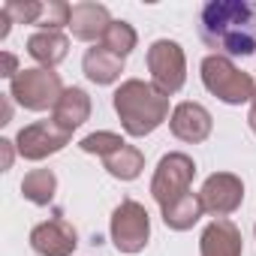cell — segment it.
<instances>
[{
  "label": "cell",
  "mask_w": 256,
  "mask_h": 256,
  "mask_svg": "<svg viewBox=\"0 0 256 256\" xmlns=\"http://www.w3.org/2000/svg\"><path fill=\"white\" fill-rule=\"evenodd\" d=\"M202 214H205L202 199L196 193H187L184 199H178L169 208H163V223L169 229H175V232H187V229H193V223H199Z\"/></svg>",
  "instance_id": "cell-18"
},
{
  "label": "cell",
  "mask_w": 256,
  "mask_h": 256,
  "mask_svg": "<svg viewBox=\"0 0 256 256\" xmlns=\"http://www.w3.org/2000/svg\"><path fill=\"white\" fill-rule=\"evenodd\" d=\"M54 190H58V178L52 169H34L22 181V196L34 205H48L54 199Z\"/></svg>",
  "instance_id": "cell-19"
},
{
  "label": "cell",
  "mask_w": 256,
  "mask_h": 256,
  "mask_svg": "<svg viewBox=\"0 0 256 256\" xmlns=\"http://www.w3.org/2000/svg\"><path fill=\"white\" fill-rule=\"evenodd\" d=\"M114 112L120 118V126L126 130V136L142 139V136L154 133L169 118V96L160 94L151 82L126 78L114 90Z\"/></svg>",
  "instance_id": "cell-2"
},
{
  "label": "cell",
  "mask_w": 256,
  "mask_h": 256,
  "mask_svg": "<svg viewBox=\"0 0 256 256\" xmlns=\"http://www.w3.org/2000/svg\"><path fill=\"white\" fill-rule=\"evenodd\" d=\"M199 199H202V208L208 214L229 217L244 202V181L232 172H214V175L205 178V184L199 190Z\"/></svg>",
  "instance_id": "cell-9"
},
{
  "label": "cell",
  "mask_w": 256,
  "mask_h": 256,
  "mask_svg": "<svg viewBox=\"0 0 256 256\" xmlns=\"http://www.w3.org/2000/svg\"><path fill=\"white\" fill-rule=\"evenodd\" d=\"M211 112L199 102H178L172 108V118H169V130L175 139L181 142H190V145H199L211 136Z\"/></svg>",
  "instance_id": "cell-11"
},
{
  "label": "cell",
  "mask_w": 256,
  "mask_h": 256,
  "mask_svg": "<svg viewBox=\"0 0 256 256\" xmlns=\"http://www.w3.org/2000/svg\"><path fill=\"white\" fill-rule=\"evenodd\" d=\"M253 232H256V226H253Z\"/></svg>",
  "instance_id": "cell-29"
},
{
  "label": "cell",
  "mask_w": 256,
  "mask_h": 256,
  "mask_svg": "<svg viewBox=\"0 0 256 256\" xmlns=\"http://www.w3.org/2000/svg\"><path fill=\"white\" fill-rule=\"evenodd\" d=\"M10 114H12V106H10V94L4 100V124H10Z\"/></svg>",
  "instance_id": "cell-28"
},
{
  "label": "cell",
  "mask_w": 256,
  "mask_h": 256,
  "mask_svg": "<svg viewBox=\"0 0 256 256\" xmlns=\"http://www.w3.org/2000/svg\"><path fill=\"white\" fill-rule=\"evenodd\" d=\"M247 124H250V130H253V136H256V94H253V100H250V112H247Z\"/></svg>",
  "instance_id": "cell-27"
},
{
  "label": "cell",
  "mask_w": 256,
  "mask_h": 256,
  "mask_svg": "<svg viewBox=\"0 0 256 256\" xmlns=\"http://www.w3.org/2000/svg\"><path fill=\"white\" fill-rule=\"evenodd\" d=\"M148 70H151V84L172 96L184 88L187 82V60H184V48L175 40H157L148 48Z\"/></svg>",
  "instance_id": "cell-6"
},
{
  "label": "cell",
  "mask_w": 256,
  "mask_h": 256,
  "mask_svg": "<svg viewBox=\"0 0 256 256\" xmlns=\"http://www.w3.org/2000/svg\"><path fill=\"white\" fill-rule=\"evenodd\" d=\"M30 247L40 256H72V250L78 247V232L72 229V223H66L60 214L34 226L30 232Z\"/></svg>",
  "instance_id": "cell-10"
},
{
  "label": "cell",
  "mask_w": 256,
  "mask_h": 256,
  "mask_svg": "<svg viewBox=\"0 0 256 256\" xmlns=\"http://www.w3.org/2000/svg\"><path fill=\"white\" fill-rule=\"evenodd\" d=\"M70 52V40L60 30H40L34 36H28V54L42 64L46 70H54Z\"/></svg>",
  "instance_id": "cell-16"
},
{
  "label": "cell",
  "mask_w": 256,
  "mask_h": 256,
  "mask_svg": "<svg viewBox=\"0 0 256 256\" xmlns=\"http://www.w3.org/2000/svg\"><path fill=\"white\" fill-rule=\"evenodd\" d=\"M199 40L223 58L256 54V0H211L199 10Z\"/></svg>",
  "instance_id": "cell-1"
},
{
  "label": "cell",
  "mask_w": 256,
  "mask_h": 256,
  "mask_svg": "<svg viewBox=\"0 0 256 256\" xmlns=\"http://www.w3.org/2000/svg\"><path fill=\"white\" fill-rule=\"evenodd\" d=\"M202 84L226 106H241L250 102L256 94V82L250 72L238 70L232 64V58L223 54H208L202 60Z\"/></svg>",
  "instance_id": "cell-3"
},
{
  "label": "cell",
  "mask_w": 256,
  "mask_h": 256,
  "mask_svg": "<svg viewBox=\"0 0 256 256\" xmlns=\"http://www.w3.org/2000/svg\"><path fill=\"white\" fill-rule=\"evenodd\" d=\"M70 139H72V133H66L54 120H36V124H28L18 130L16 148L24 160H46L48 154L64 151Z\"/></svg>",
  "instance_id": "cell-8"
},
{
  "label": "cell",
  "mask_w": 256,
  "mask_h": 256,
  "mask_svg": "<svg viewBox=\"0 0 256 256\" xmlns=\"http://www.w3.org/2000/svg\"><path fill=\"white\" fill-rule=\"evenodd\" d=\"M64 84H60V76L54 70H46V66H36V70H22L12 82H10V96L28 108V112H46V108H54L58 100L64 96Z\"/></svg>",
  "instance_id": "cell-4"
},
{
  "label": "cell",
  "mask_w": 256,
  "mask_h": 256,
  "mask_svg": "<svg viewBox=\"0 0 256 256\" xmlns=\"http://www.w3.org/2000/svg\"><path fill=\"white\" fill-rule=\"evenodd\" d=\"M82 70L94 84H114L124 72V58L108 52L106 46H94L82 58Z\"/></svg>",
  "instance_id": "cell-14"
},
{
  "label": "cell",
  "mask_w": 256,
  "mask_h": 256,
  "mask_svg": "<svg viewBox=\"0 0 256 256\" xmlns=\"http://www.w3.org/2000/svg\"><path fill=\"white\" fill-rule=\"evenodd\" d=\"M193 175H196V163L184 151H172L157 163V172L151 178V196L160 205V211L190 193Z\"/></svg>",
  "instance_id": "cell-5"
},
{
  "label": "cell",
  "mask_w": 256,
  "mask_h": 256,
  "mask_svg": "<svg viewBox=\"0 0 256 256\" xmlns=\"http://www.w3.org/2000/svg\"><path fill=\"white\" fill-rule=\"evenodd\" d=\"M70 16H72V6L70 4H64V0H48V4H42V16H40L36 28H42V30L70 28Z\"/></svg>",
  "instance_id": "cell-22"
},
{
  "label": "cell",
  "mask_w": 256,
  "mask_h": 256,
  "mask_svg": "<svg viewBox=\"0 0 256 256\" xmlns=\"http://www.w3.org/2000/svg\"><path fill=\"white\" fill-rule=\"evenodd\" d=\"M12 145H16V142H10V139H0V151H4V163H0V166H4V172L12 166Z\"/></svg>",
  "instance_id": "cell-25"
},
{
  "label": "cell",
  "mask_w": 256,
  "mask_h": 256,
  "mask_svg": "<svg viewBox=\"0 0 256 256\" xmlns=\"http://www.w3.org/2000/svg\"><path fill=\"white\" fill-rule=\"evenodd\" d=\"M112 28V16L102 4H76L70 16V30L82 42H102L106 30Z\"/></svg>",
  "instance_id": "cell-13"
},
{
  "label": "cell",
  "mask_w": 256,
  "mask_h": 256,
  "mask_svg": "<svg viewBox=\"0 0 256 256\" xmlns=\"http://www.w3.org/2000/svg\"><path fill=\"white\" fill-rule=\"evenodd\" d=\"M88 118H90V96L82 88H66L64 96L58 100V106L52 108V120L58 126H64L66 133L78 130Z\"/></svg>",
  "instance_id": "cell-15"
},
{
  "label": "cell",
  "mask_w": 256,
  "mask_h": 256,
  "mask_svg": "<svg viewBox=\"0 0 256 256\" xmlns=\"http://www.w3.org/2000/svg\"><path fill=\"white\" fill-rule=\"evenodd\" d=\"M126 142L118 136V133H108V130H100V133H90V136H84L82 142H78V148L84 151V154H96V157H108V154H114L118 148H124Z\"/></svg>",
  "instance_id": "cell-21"
},
{
  "label": "cell",
  "mask_w": 256,
  "mask_h": 256,
  "mask_svg": "<svg viewBox=\"0 0 256 256\" xmlns=\"http://www.w3.org/2000/svg\"><path fill=\"white\" fill-rule=\"evenodd\" d=\"M102 166H106V172H108L112 178H118V181H136V178L142 175V169H145V154H142L136 145H124V148H118L114 154H108V157L102 160Z\"/></svg>",
  "instance_id": "cell-17"
},
{
  "label": "cell",
  "mask_w": 256,
  "mask_h": 256,
  "mask_svg": "<svg viewBox=\"0 0 256 256\" xmlns=\"http://www.w3.org/2000/svg\"><path fill=\"white\" fill-rule=\"evenodd\" d=\"M136 40H139V36H136L133 24H126V22H112V28H108L106 36H102V46H106L108 52L126 58V54L136 48Z\"/></svg>",
  "instance_id": "cell-20"
},
{
  "label": "cell",
  "mask_w": 256,
  "mask_h": 256,
  "mask_svg": "<svg viewBox=\"0 0 256 256\" xmlns=\"http://www.w3.org/2000/svg\"><path fill=\"white\" fill-rule=\"evenodd\" d=\"M4 10L10 12V18L16 24H36L40 16H42V4H36V0H10V4H4Z\"/></svg>",
  "instance_id": "cell-23"
},
{
  "label": "cell",
  "mask_w": 256,
  "mask_h": 256,
  "mask_svg": "<svg viewBox=\"0 0 256 256\" xmlns=\"http://www.w3.org/2000/svg\"><path fill=\"white\" fill-rule=\"evenodd\" d=\"M22 70H18V60H16V54H10V52H4V72H0V76H4V78H16Z\"/></svg>",
  "instance_id": "cell-24"
},
{
  "label": "cell",
  "mask_w": 256,
  "mask_h": 256,
  "mask_svg": "<svg viewBox=\"0 0 256 256\" xmlns=\"http://www.w3.org/2000/svg\"><path fill=\"white\" fill-rule=\"evenodd\" d=\"M199 253L202 256H241L244 253V241H241V229L229 220V217H217L205 226L202 238H199Z\"/></svg>",
  "instance_id": "cell-12"
},
{
  "label": "cell",
  "mask_w": 256,
  "mask_h": 256,
  "mask_svg": "<svg viewBox=\"0 0 256 256\" xmlns=\"http://www.w3.org/2000/svg\"><path fill=\"white\" fill-rule=\"evenodd\" d=\"M10 24H16V22L10 18V12H6L4 6H0V40H6V36H10Z\"/></svg>",
  "instance_id": "cell-26"
},
{
  "label": "cell",
  "mask_w": 256,
  "mask_h": 256,
  "mask_svg": "<svg viewBox=\"0 0 256 256\" xmlns=\"http://www.w3.org/2000/svg\"><path fill=\"white\" fill-rule=\"evenodd\" d=\"M151 238V217L136 199H124L112 214V241L120 253H139Z\"/></svg>",
  "instance_id": "cell-7"
}]
</instances>
